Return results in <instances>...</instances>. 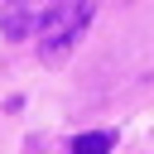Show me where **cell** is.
I'll list each match as a JSON object with an SVG mask.
<instances>
[{
  "instance_id": "obj_1",
  "label": "cell",
  "mask_w": 154,
  "mask_h": 154,
  "mask_svg": "<svg viewBox=\"0 0 154 154\" xmlns=\"http://www.w3.org/2000/svg\"><path fill=\"white\" fill-rule=\"evenodd\" d=\"M87 19H91V5L87 0H53V10H48V19H43V63H58L77 38H82V29H87Z\"/></svg>"
},
{
  "instance_id": "obj_2",
  "label": "cell",
  "mask_w": 154,
  "mask_h": 154,
  "mask_svg": "<svg viewBox=\"0 0 154 154\" xmlns=\"http://www.w3.org/2000/svg\"><path fill=\"white\" fill-rule=\"evenodd\" d=\"M48 10H53V0H19V5L0 10V29H5V38H29V34H38L43 19H48Z\"/></svg>"
},
{
  "instance_id": "obj_3",
  "label": "cell",
  "mask_w": 154,
  "mask_h": 154,
  "mask_svg": "<svg viewBox=\"0 0 154 154\" xmlns=\"http://www.w3.org/2000/svg\"><path fill=\"white\" fill-rule=\"evenodd\" d=\"M72 154H111V135H106V130L77 135V140H72Z\"/></svg>"
}]
</instances>
